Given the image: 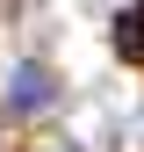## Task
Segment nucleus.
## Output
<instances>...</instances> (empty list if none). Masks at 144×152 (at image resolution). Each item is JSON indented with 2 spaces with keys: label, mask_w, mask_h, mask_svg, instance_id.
Returning <instances> with one entry per match:
<instances>
[{
  "label": "nucleus",
  "mask_w": 144,
  "mask_h": 152,
  "mask_svg": "<svg viewBox=\"0 0 144 152\" xmlns=\"http://www.w3.org/2000/svg\"><path fill=\"white\" fill-rule=\"evenodd\" d=\"M50 94H58V87H50L43 65H14V80H7V109H14V116H36Z\"/></svg>",
  "instance_id": "obj_1"
},
{
  "label": "nucleus",
  "mask_w": 144,
  "mask_h": 152,
  "mask_svg": "<svg viewBox=\"0 0 144 152\" xmlns=\"http://www.w3.org/2000/svg\"><path fill=\"white\" fill-rule=\"evenodd\" d=\"M115 51H122V58H144V7H130L115 22Z\"/></svg>",
  "instance_id": "obj_2"
}]
</instances>
